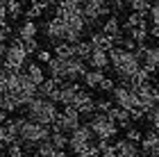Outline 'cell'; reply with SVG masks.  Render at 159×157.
Here are the masks:
<instances>
[{
  "mask_svg": "<svg viewBox=\"0 0 159 157\" xmlns=\"http://www.w3.org/2000/svg\"><path fill=\"white\" fill-rule=\"evenodd\" d=\"M5 155H7V157H23V155H25V153H23V141H20V139H14L11 144H7Z\"/></svg>",
  "mask_w": 159,
  "mask_h": 157,
  "instance_id": "20",
  "label": "cell"
},
{
  "mask_svg": "<svg viewBox=\"0 0 159 157\" xmlns=\"http://www.w3.org/2000/svg\"><path fill=\"white\" fill-rule=\"evenodd\" d=\"M41 30H43V34H46V39L50 44L64 41V21H61V16H57V14H55V18H48L46 23L41 25Z\"/></svg>",
  "mask_w": 159,
  "mask_h": 157,
  "instance_id": "7",
  "label": "cell"
},
{
  "mask_svg": "<svg viewBox=\"0 0 159 157\" xmlns=\"http://www.w3.org/2000/svg\"><path fill=\"white\" fill-rule=\"evenodd\" d=\"M23 50L27 53V55H34V53H37L39 50V41L37 39H23Z\"/></svg>",
  "mask_w": 159,
  "mask_h": 157,
  "instance_id": "26",
  "label": "cell"
},
{
  "mask_svg": "<svg viewBox=\"0 0 159 157\" xmlns=\"http://www.w3.org/2000/svg\"><path fill=\"white\" fill-rule=\"evenodd\" d=\"M89 41H91V46H96V48H102V50H109V48L114 46V39L109 37V34H105L102 30H100V32H93Z\"/></svg>",
  "mask_w": 159,
  "mask_h": 157,
  "instance_id": "14",
  "label": "cell"
},
{
  "mask_svg": "<svg viewBox=\"0 0 159 157\" xmlns=\"http://www.w3.org/2000/svg\"><path fill=\"white\" fill-rule=\"evenodd\" d=\"M150 5H152V0H132V2H129L132 12H139V14H148Z\"/></svg>",
  "mask_w": 159,
  "mask_h": 157,
  "instance_id": "23",
  "label": "cell"
},
{
  "mask_svg": "<svg viewBox=\"0 0 159 157\" xmlns=\"http://www.w3.org/2000/svg\"><path fill=\"white\" fill-rule=\"evenodd\" d=\"M114 146H116V153L118 157H136L141 150H139V144L136 141H129V139H116L114 141Z\"/></svg>",
  "mask_w": 159,
  "mask_h": 157,
  "instance_id": "10",
  "label": "cell"
},
{
  "mask_svg": "<svg viewBox=\"0 0 159 157\" xmlns=\"http://www.w3.org/2000/svg\"><path fill=\"white\" fill-rule=\"evenodd\" d=\"M109 94H111L114 105H118V107H125V109L139 107V96H136L134 89H127V87H120V84H114V89L109 91Z\"/></svg>",
  "mask_w": 159,
  "mask_h": 157,
  "instance_id": "5",
  "label": "cell"
},
{
  "mask_svg": "<svg viewBox=\"0 0 159 157\" xmlns=\"http://www.w3.org/2000/svg\"><path fill=\"white\" fill-rule=\"evenodd\" d=\"M34 55H37V62H39V64H48L50 59H52V53L46 50V48H39Z\"/></svg>",
  "mask_w": 159,
  "mask_h": 157,
  "instance_id": "28",
  "label": "cell"
},
{
  "mask_svg": "<svg viewBox=\"0 0 159 157\" xmlns=\"http://www.w3.org/2000/svg\"><path fill=\"white\" fill-rule=\"evenodd\" d=\"M0 109H5L7 114H11V112H18L20 107H18L16 98H14L9 91H0Z\"/></svg>",
  "mask_w": 159,
  "mask_h": 157,
  "instance_id": "15",
  "label": "cell"
},
{
  "mask_svg": "<svg viewBox=\"0 0 159 157\" xmlns=\"http://www.w3.org/2000/svg\"><path fill=\"white\" fill-rule=\"evenodd\" d=\"M148 34H150L152 39H159V23H152V25H150V27H148Z\"/></svg>",
  "mask_w": 159,
  "mask_h": 157,
  "instance_id": "34",
  "label": "cell"
},
{
  "mask_svg": "<svg viewBox=\"0 0 159 157\" xmlns=\"http://www.w3.org/2000/svg\"><path fill=\"white\" fill-rule=\"evenodd\" d=\"M57 112H59V109H57V103H52V100L46 98V96H34L32 100L25 105L27 118L37 121V123H41V125H48V127H50V123L55 121Z\"/></svg>",
  "mask_w": 159,
  "mask_h": 157,
  "instance_id": "1",
  "label": "cell"
},
{
  "mask_svg": "<svg viewBox=\"0 0 159 157\" xmlns=\"http://www.w3.org/2000/svg\"><path fill=\"white\" fill-rule=\"evenodd\" d=\"M50 141H52L55 148H66L68 146V132H59V130L50 132Z\"/></svg>",
  "mask_w": 159,
  "mask_h": 157,
  "instance_id": "21",
  "label": "cell"
},
{
  "mask_svg": "<svg viewBox=\"0 0 159 157\" xmlns=\"http://www.w3.org/2000/svg\"><path fill=\"white\" fill-rule=\"evenodd\" d=\"M52 150H55V146H52V141H50V137L37 144V155H39V157H50V155H52Z\"/></svg>",
  "mask_w": 159,
  "mask_h": 157,
  "instance_id": "22",
  "label": "cell"
},
{
  "mask_svg": "<svg viewBox=\"0 0 159 157\" xmlns=\"http://www.w3.org/2000/svg\"><path fill=\"white\" fill-rule=\"evenodd\" d=\"M7 77H9V71L0 66V91H7Z\"/></svg>",
  "mask_w": 159,
  "mask_h": 157,
  "instance_id": "32",
  "label": "cell"
},
{
  "mask_svg": "<svg viewBox=\"0 0 159 157\" xmlns=\"http://www.w3.org/2000/svg\"><path fill=\"white\" fill-rule=\"evenodd\" d=\"M100 157H118V153H116V146H114V144H109L107 148H102V150H100Z\"/></svg>",
  "mask_w": 159,
  "mask_h": 157,
  "instance_id": "31",
  "label": "cell"
},
{
  "mask_svg": "<svg viewBox=\"0 0 159 157\" xmlns=\"http://www.w3.org/2000/svg\"><path fill=\"white\" fill-rule=\"evenodd\" d=\"M102 32L105 34H109V37H114V34H118L120 32V21H118V16L114 14V16H109L102 23Z\"/></svg>",
  "mask_w": 159,
  "mask_h": 157,
  "instance_id": "18",
  "label": "cell"
},
{
  "mask_svg": "<svg viewBox=\"0 0 159 157\" xmlns=\"http://www.w3.org/2000/svg\"><path fill=\"white\" fill-rule=\"evenodd\" d=\"M143 118H146V114H143L141 107H132V109H129V121H132V123H139Z\"/></svg>",
  "mask_w": 159,
  "mask_h": 157,
  "instance_id": "29",
  "label": "cell"
},
{
  "mask_svg": "<svg viewBox=\"0 0 159 157\" xmlns=\"http://www.w3.org/2000/svg\"><path fill=\"white\" fill-rule=\"evenodd\" d=\"M25 73H27V77H30L37 87L46 80V71H43L41 64H37V62H30V59H27V62H25Z\"/></svg>",
  "mask_w": 159,
  "mask_h": 157,
  "instance_id": "12",
  "label": "cell"
},
{
  "mask_svg": "<svg viewBox=\"0 0 159 157\" xmlns=\"http://www.w3.org/2000/svg\"><path fill=\"white\" fill-rule=\"evenodd\" d=\"M141 137H143L141 127H134V125H129L127 130H125V139H129V141H136V144H139V141H141Z\"/></svg>",
  "mask_w": 159,
  "mask_h": 157,
  "instance_id": "25",
  "label": "cell"
},
{
  "mask_svg": "<svg viewBox=\"0 0 159 157\" xmlns=\"http://www.w3.org/2000/svg\"><path fill=\"white\" fill-rule=\"evenodd\" d=\"M148 27H150V25H148V21H146V18H143V21H141V23H139V25H134V27H129V30H127L125 34H127V37H129V39H134V41H136V44H146V41L150 39V34H148Z\"/></svg>",
  "mask_w": 159,
  "mask_h": 157,
  "instance_id": "11",
  "label": "cell"
},
{
  "mask_svg": "<svg viewBox=\"0 0 159 157\" xmlns=\"http://www.w3.org/2000/svg\"><path fill=\"white\" fill-rule=\"evenodd\" d=\"M86 66H91V68H102V71H105L107 66H109V55H107V50L93 46L91 55L86 57Z\"/></svg>",
  "mask_w": 159,
  "mask_h": 157,
  "instance_id": "9",
  "label": "cell"
},
{
  "mask_svg": "<svg viewBox=\"0 0 159 157\" xmlns=\"http://www.w3.org/2000/svg\"><path fill=\"white\" fill-rule=\"evenodd\" d=\"M5 121H7V112L0 109V123H5Z\"/></svg>",
  "mask_w": 159,
  "mask_h": 157,
  "instance_id": "36",
  "label": "cell"
},
{
  "mask_svg": "<svg viewBox=\"0 0 159 157\" xmlns=\"http://www.w3.org/2000/svg\"><path fill=\"white\" fill-rule=\"evenodd\" d=\"M73 48H75V57H82V59L86 62V57L91 55V50H93V46H91V41H75L73 44Z\"/></svg>",
  "mask_w": 159,
  "mask_h": 157,
  "instance_id": "19",
  "label": "cell"
},
{
  "mask_svg": "<svg viewBox=\"0 0 159 157\" xmlns=\"http://www.w3.org/2000/svg\"><path fill=\"white\" fill-rule=\"evenodd\" d=\"M93 139H96V134L91 132L89 123L86 125L80 123L77 127H73V130L68 132V148L75 155H80V153H84L86 148H89V144H93Z\"/></svg>",
  "mask_w": 159,
  "mask_h": 157,
  "instance_id": "4",
  "label": "cell"
},
{
  "mask_svg": "<svg viewBox=\"0 0 159 157\" xmlns=\"http://www.w3.org/2000/svg\"><path fill=\"white\" fill-rule=\"evenodd\" d=\"M30 2H41L46 9H52V7H55V0H30Z\"/></svg>",
  "mask_w": 159,
  "mask_h": 157,
  "instance_id": "35",
  "label": "cell"
},
{
  "mask_svg": "<svg viewBox=\"0 0 159 157\" xmlns=\"http://www.w3.org/2000/svg\"><path fill=\"white\" fill-rule=\"evenodd\" d=\"M89 118H91L89 127H91V132L96 134L98 139H114L118 134L116 121H111L109 116H107V112H93Z\"/></svg>",
  "mask_w": 159,
  "mask_h": 157,
  "instance_id": "3",
  "label": "cell"
},
{
  "mask_svg": "<svg viewBox=\"0 0 159 157\" xmlns=\"http://www.w3.org/2000/svg\"><path fill=\"white\" fill-rule=\"evenodd\" d=\"M111 105H114V100H109V98H98L96 100V112H107Z\"/></svg>",
  "mask_w": 159,
  "mask_h": 157,
  "instance_id": "30",
  "label": "cell"
},
{
  "mask_svg": "<svg viewBox=\"0 0 159 157\" xmlns=\"http://www.w3.org/2000/svg\"><path fill=\"white\" fill-rule=\"evenodd\" d=\"M5 7H7V16L9 18L16 21V18L23 16V0H7Z\"/></svg>",
  "mask_w": 159,
  "mask_h": 157,
  "instance_id": "17",
  "label": "cell"
},
{
  "mask_svg": "<svg viewBox=\"0 0 159 157\" xmlns=\"http://www.w3.org/2000/svg\"><path fill=\"white\" fill-rule=\"evenodd\" d=\"M73 107L80 112V116H91L96 112V98L91 96V91H84L80 89L75 94V100H73Z\"/></svg>",
  "mask_w": 159,
  "mask_h": 157,
  "instance_id": "8",
  "label": "cell"
},
{
  "mask_svg": "<svg viewBox=\"0 0 159 157\" xmlns=\"http://www.w3.org/2000/svg\"><path fill=\"white\" fill-rule=\"evenodd\" d=\"M114 84H116V82H114L111 77H107V75H105L102 80H100V84H98L96 89H98V91H102V94H109V91L114 89Z\"/></svg>",
  "mask_w": 159,
  "mask_h": 157,
  "instance_id": "27",
  "label": "cell"
},
{
  "mask_svg": "<svg viewBox=\"0 0 159 157\" xmlns=\"http://www.w3.org/2000/svg\"><path fill=\"white\" fill-rule=\"evenodd\" d=\"M150 21L152 23H159V2H155V5H150Z\"/></svg>",
  "mask_w": 159,
  "mask_h": 157,
  "instance_id": "33",
  "label": "cell"
},
{
  "mask_svg": "<svg viewBox=\"0 0 159 157\" xmlns=\"http://www.w3.org/2000/svg\"><path fill=\"white\" fill-rule=\"evenodd\" d=\"M102 77H105V71L102 68H91V71H86V73L82 75V80L86 84V89H96Z\"/></svg>",
  "mask_w": 159,
  "mask_h": 157,
  "instance_id": "13",
  "label": "cell"
},
{
  "mask_svg": "<svg viewBox=\"0 0 159 157\" xmlns=\"http://www.w3.org/2000/svg\"><path fill=\"white\" fill-rule=\"evenodd\" d=\"M14 121H16V127H18V139L25 141V144H39V141L50 137L48 125H41V123H37V121H32L27 116L14 118Z\"/></svg>",
  "mask_w": 159,
  "mask_h": 157,
  "instance_id": "2",
  "label": "cell"
},
{
  "mask_svg": "<svg viewBox=\"0 0 159 157\" xmlns=\"http://www.w3.org/2000/svg\"><path fill=\"white\" fill-rule=\"evenodd\" d=\"M86 62L82 57H64V77L68 82H75V80H82V75L86 73Z\"/></svg>",
  "mask_w": 159,
  "mask_h": 157,
  "instance_id": "6",
  "label": "cell"
},
{
  "mask_svg": "<svg viewBox=\"0 0 159 157\" xmlns=\"http://www.w3.org/2000/svg\"><path fill=\"white\" fill-rule=\"evenodd\" d=\"M43 12H46V7H43L41 2H32V7L25 12V18H32V21H34V18H39Z\"/></svg>",
  "mask_w": 159,
  "mask_h": 157,
  "instance_id": "24",
  "label": "cell"
},
{
  "mask_svg": "<svg viewBox=\"0 0 159 157\" xmlns=\"http://www.w3.org/2000/svg\"><path fill=\"white\" fill-rule=\"evenodd\" d=\"M37 32H39V25L32 18H25V23H20V27H18L20 39H32V37H37Z\"/></svg>",
  "mask_w": 159,
  "mask_h": 157,
  "instance_id": "16",
  "label": "cell"
}]
</instances>
